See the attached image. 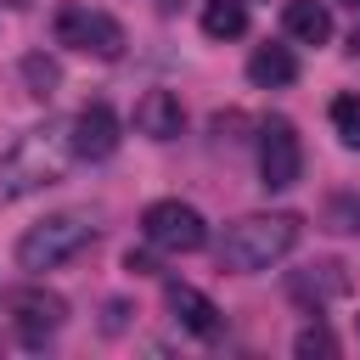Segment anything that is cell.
Returning <instances> with one entry per match:
<instances>
[{
  "label": "cell",
  "instance_id": "6da1fadb",
  "mask_svg": "<svg viewBox=\"0 0 360 360\" xmlns=\"http://www.w3.org/2000/svg\"><path fill=\"white\" fill-rule=\"evenodd\" d=\"M73 158L79 152H73V129L68 124H34V129H22L6 146V158H0V202H17L28 191L56 186Z\"/></svg>",
  "mask_w": 360,
  "mask_h": 360
},
{
  "label": "cell",
  "instance_id": "7a4b0ae2",
  "mask_svg": "<svg viewBox=\"0 0 360 360\" xmlns=\"http://www.w3.org/2000/svg\"><path fill=\"white\" fill-rule=\"evenodd\" d=\"M292 248H298V219L292 214H248L219 236V270L253 276V270H270L276 259H287Z\"/></svg>",
  "mask_w": 360,
  "mask_h": 360
},
{
  "label": "cell",
  "instance_id": "3957f363",
  "mask_svg": "<svg viewBox=\"0 0 360 360\" xmlns=\"http://www.w3.org/2000/svg\"><path fill=\"white\" fill-rule=\"evenodd\" d=\"M90 242H96L90 214H45L39 225H28L17 236V264L22 270H56V264L79 259Z\"/></svg>",
  "mask_w": 360,
  "mask_h": 360
},
{
  "label": "cell",
  "instance_id": "277c9868",
  "mask_svg": "<svg viewBox=\"0 0 360 360\" xmlns=\"http://www.w3.org/2000/svg\"><path fill=\"white\" fill-rule=\"evenodd\" d=\"M56 39L73 45V51H84V56H101V62H118L124 45H129L124 22L107 17V11H96V6H62L56 11Z\"/></svg>",
  "mask_w": 360,
  "mask_h": 360
},
{
  "label": "cell",
  "instance_id": "5b68a950",
  "mask_svg": "<svg viewBox=\"0 0 360 360\" xmlns=\"http://www.w3.org/2000/svg\"><path fill=\"white\" fill-rule=\"evenodd\" d=\"M141 231H146V242H152V248H163V253H197V248L208 242V219H202L191 202H180V197L146 202Z\"/></svg>",
  "mask_w": 360,
  "mask_h": 360
},
{
  "label": "cell",
  "instance_id": "8992f818",
  "mask_svg": "<svg viewBox=\"0 0 360 360\" xmlns=\"http://www.w3.org/2000/svg\"><path fill=\"white\" fill-rule=\"evenodd\" d=\"M68 321V298L51 292V287H22L11 292V326H17V343L22 349H45Z\"/></svg>",
  "mask_w": 360,
  "mask_h": 360
},
{
  "label": "cell",
  "instance_id": "52a82bcc",
  "mask_svg": "<svg viewBox=\"0 0 360 360\" xmlns=\"http://www.w3.org/2000/svg\"><path fill=\"white\" fill-rule=\"evenodd\" d=\"M304 174V146H298V129L287 118H270L259 129V186L264 191H287L298 186Z\"/></svg>",
  "mask_w": 360,
  "mask_h": 360
},
{
  "label": "cell",
  "instance_id": "ba28073f",
  "mask_svg": "<svg viewBox=\"0 0 360 360\" xmlns=\"http://www.w3.org/2000/svg\"><path fill=\"white\" fill-rule=\"evenodd\" d=\"M68 129H73V152H79L84 163H101V158L118 152V112H112L107 101L79 107V118H73Z\"/></svg>",
  "mask_w": 360,
  "mask_h": 360
},
{
  "label": "cell",
  "instance_id": "9c48e42d",
  "mask_svg": "<svg viewBox=\"0 0 360 360\" xmlns=\"http://www.w3.org/2000/svg\"><path fill=\"white\" fill-rule=\"evenodd\" d=\"M287 292H292L298 304L321 309V304H332V298H343V292H349V270H343L338 259H315V264H304V270H292V276H287Z\"/></svg>",
  "mask_w": 360,
  "mask_h": 360
},
{
  "label": "cell",
  "instance_id": "30bf717a",
  "mask_svg": "<svg viewBox=\"0 0 360 360\" xmlns=\"http://www.w3.org/2000/svg\"><path fill=\"white\" fill-rule=\"evenodd\" d=\"M163 304H169V315L191 332V338H219V309H214V298L208 292H197V287H186V281H169L163 287Z\"/></svg>",
  "mask_w": 360,
  "mask_h": 360
},
{
  "label": "cell",
  "instance_id": "8fae6325",
  "mask_svg": "<svg viewBox=\"0 0 360 360\" xmlns=\"http://www.w3.org/2000/svg\"><path fill=\"white\" fill-rule=\"evenodd\" d=\"M135 129H141L146 141H174V135L186 129V107H180V96H169V90H146V96L135 101Z\"/></svg>",
  "mask_w": 360,
  "mask_h": 360
},
{
  "label": "cell",
  "instance_id": "7c38bea8",
  "mask_svg": "<svg viewBox=\"0 0 360 360\" xmlns=\"http://www.w3.org/2000/svg\"><path fill=\"white\" fill-rule=\"evenodd\" d=\"M281 28H287L298 45H326V39H332V11H326L321 0H287Z\"/></svg>",
  "mask_w": 360,
  "mask_h": 360
},
{
  "label": "cell",
  "instance_id": "4fadbf2b",
  "mask_svg": "<svg viewBox=\"0 0 360 360\" xmlns=\"http://www.w3.org/2000/svg\"><path fill=\"white\" fill-rule=\"evenodd\" d=\"M248 79H253L259 90H281V84L298 79V56H292L287 45H259V51L248 56Z\"/></svg>",
  "mask_w": 360,
  "mask_h": 360
},
{
  "label": "cell",
  "instance_id": "5bb4252c",
  "mask_svg": "<svg viewBox=\"0 0 360 360\" xmlns=\"http://www.w3.org/2000/svg\"><path fill=\"white\" fill-rule=\"evenodd\" d=\"M202 34H208V39H236V34H248V6H242V0H202Z\"/></svg>",
  "mask_w": 360,
  "mask_h": 360
},
{
  "label": "cell",
  "instance_id": "9a60e30c",
  "mask_svg": "<svg viewBox=\"0 0 360 360\" xmlns=\"http://www.w3.org/2000/svg\"><path fill=\"white\" fill-rule=\"evenodd\" d=\"M17 73H22L28 96H39V101H51V96H56V84H62V68H56V56H45V51H28V56L17 62Z\"/></svg>",
  "mask_w": 360,
  "mask_h": 360
},
{
  "label": "cell",
  "instance_id": "2e32d148",
  "mask_svg": "<svg viewBox=\"0 0 360 360\" xmlns=\"http://www.w3.org/2000/svg\"><path fill=\"white\" fill-rule=\"evenodd\" d=\"M326 231H338V236H354L360 231V191H338L326 202Z\"/></svg>",
  "mask_w": 360,
  "mask_h": 360
},
{
  "label": "cell",
  "instance_id": "e0dca14e",
  "mask_svg": "<svg viewBox=\"0 0 360 360\" xmlns=\"http://www.w3.org/2000/svg\"><path fill=\"white\" fill-rule=\"evenodd\" d=\"M332 129L349 152H360V96H338L332 101Z\"/></svg>",
  "mask_w": 360,
  "mask_h": 360
},
{
  "label": "cell",
  "instance_id": "ac0fdd59",
  "mask_svg": "<svg viewBox=\"0 0 360 360\" xmlns=\"http://www.w3.org/2000/svg\"><path fill=\"white\" fill-rule=\"evenodd\" d=\"M292 354H298V360H315V354L332 360V354H338V338H332L326 326H304V332L292 338Z\"/></svg>",
  "mask_w": 360,
  "mask_h": 360
},
{
  "label": "cell",
  "instance_id": "d6986e66",
  "mask_svg": "<svg viewBox=\"0 0 360 360\" xmlns=\"http://www.w3.org/2000/svg\"><path fill=\"white\" fill-rule=\"evenodd\" d=\"M124 270H129V276H158V259H152L146 248H129V253H124Z\"/></svg>",
  "mask_w": 360,
  "mask_h": 360
},
{
  "label": "cell",
  "instance_id": "ffe728a7",
  "mask_svg": "<svg viewBox=\"0 0 360 360\" xmlns=\"http://www.w3.org/2000/svg\"><path fill=\"white\" fill-rule=\"evenodd\" d=\"M124 315H129L124 304H107V321H101V326H107V332H118V326H124Z\"/></svg>",
  "mask_w": 360,
  "mask_h": 360
},
{
  "label": "cell",
  "instance_id": "44dd1931",
  "mask_svg": "<svg viewBox=\"0 0 360 360\" xmlns=\"http://www.w3.org/2000/svg\"><path fill=\"white\" fill-rule=\"evenodd\" d=\"M180 6H186V0H158V11H163V17H174Z\"/></svg>",
  "mask_w": 360,
  "mask_h": 360
},
{
  "label": "cell",
  "instance_id": "7402d4cb",
  "mask_svg": "<svg viewBox=\"0 0 360 360\" xmlns=\"http://www.w3.org/2000/svg\"><path fill=\"white\" fill-rule=\"evenodd\" d=\"M338 6H354V11H360V0H338Z\"/></svg>",
  "mask_w": 360,
  "mask_h": 360
},
{
  "label": "cell",
  "instance_id": "603a6c76",
  "mask_svg": "<svg viewBox=\"0 0 360 360\" xmlns=\"http://www.w3.org/2000/svg\"><path fill=\"white\" fill-rule=\"evenodd\" d=\"M6 6H28V0H6Z\"/></svg>",
  "mask_w": 360,
  "mask_h": 360
}]
</instances>
